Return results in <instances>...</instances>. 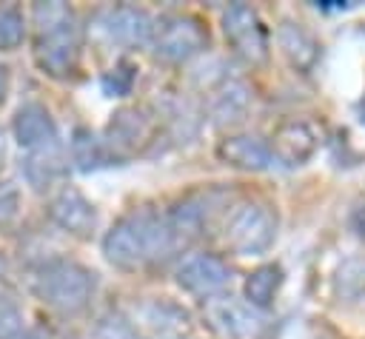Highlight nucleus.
<instances>
[{"instance_id":"27","label":"nucleus","mask_w":365,"mask_h":339,"mask_svg":"<svg viewBox=\"0 0 365 339\" xmlns=\"http://www.w3.org/2000/svg\"><path fill=\"white\" fill-rule=\"evenodd\" d=\"M11 339H48L43 330H37V328H23L17 336H11Z\"/></svg>"},{"instance_id":"18","label":"nucleus","mask_w":365,"mask_h":339,"mask_svg":"<svg viewBox=\"0 0 365 339\" xmlns=\"http://www.w3.org/2000/svg\"><path fill=\"white\" fill-rule=\"evenodd\" d=\"M143 325H145V336L148 339H185L191 333V322L188 313L168 305V302H145L140 308Z\"/></svg>"},{"instance_id":"15","label":"nucleus","mask_w":365,"mask_h":339,"mask_svg":"<svg viewBox=\"0 0 365 339\" xmlns=\"http://www.w3.org/2000/svg\"><path fill=\"white\" fill-rule=\"evenodd\" d=\"M217 194L214 191H200V194H188L182 197L165 217L174 228V234L185 242V239H197L205 234V228H211V219L217 214Z\"/></svg>"},{"instance_id":"10","label":"nucleus","mask_w":365,"mask_h":339,"mask_svg":"<svg viewBox=\"0 0 365 339\" xmlns=\"http://www.w3.org/2000/svg\"><path fill=\"white\" fill-rule=\"evenodd\" d=\"M254 103V91L245 80L240 77H222L220 83H214L208 88V100H205V111L208 120L220 128L237 125L240 120H245L248 108Z\"/></svg>"},{"instance_id":"2","label":"nucleus","mask_w":365,"mask_h":339,"mask_svg":"<svg viewBox=\"0 0 365 339\" xmlns=\"http://www.w3.org/2000/svg\"><path fill=\"white\" fill-rule=\"evenodd\" d=\"M31 20L37 31V43H34L37 66L51 77H68L77 68L80 46H83V31L74 9L60 0L34 3Z\"/></svg>"},{"instance_id":"21","label":"nucleus","mask_w":365,"mask_h":339,"mask_svg":"<svg viewBox=\"0 0 365 339\" xmlns=\"http://www.w3.org/2000/svg\"><path fill=\"white\" fill-rule=\"evenodd\" d=\"M71 160L77 162V168L88 171V168L106 165V160H111V154L97 134H91L88 128H77L74 140H71Z\"/></svg>"},{"instance_id":"5","label":"nucleus","mask_w":365,"mask_h":339,"mask_svg":"<svg viewBox=\"0 0 365 339\" xmlns=\"http://www.w3.org/2000/svg\"><path fill=\"white\" fill-rule=\"evenodd\" d=\"M202 319L220 339H259L265 328V311L231 293L202 299Z\"/></svg>"},{"instance_id":"11","label":"nucleus","mask_w":365,"mask_h":339,"mask_svg":"<svg viewBox=\"0 0 365 339\" xmlns=\"http://www.w3.org/2000/svg\"><path fill=\"white\" fill-rule=\"evenodd\" d=\"M48 217L57 228H63L71 236H88L97 228V208L94 202L74 185H63L51 202H48Z\"/></svg>"},{"instance_id":"9","label":"nucleus","mask_w":365,"mask_h":339,"mask_svg":"<svg viewBox=\"0 0 365 339\" xmlns=\"http://www.w3.org/2000/svg\"><path fill=\"white\" fill-rule=\"evenodd\" d=\"M154 17L140 6H111L100 14L97 26L108 43L117 46H148L154 34Z\"/></svg>"},{"instance_id":"19","label":"nucleus","mask_w":365,"mask_h":339,"mask_svg":"<svg viewBox=\"0 0 365 339\" xmlns=\"http://www.w3.org/2000/svg\"><path fill=\"white\" fill-rule=\"evenodd\" d=\"M277 43L282 48V54L288 57V63L299 71L314 68V63L319 60V43L311 37V31H305L299 23H279L277 28Z\"/></svg>"},{"instance_id":"26","label":"nucleus","mask_w":365,"mask_h":339,"mask_svg":"<svg viewBox=\"0 0 365 339\" xmlns=\"http://www.w3.org/2000/svg\"><path fill=\"white\" fill-rule=\"evenodd\" d=\"M20 211V191L11 182H0V225H9Z\"/></svg>"},{"instance_id":"28","label":"nucleus","mask_w":365,"mask_h":339,"mask_svg":"<svg viewBox=\"0 0 365 339\" xmlns=\"http://www.w3.org/2000/svg\"><path fill=\"white\" fill-rule=\"evenodd\" d=\"M6 94H9V68H6V66H0V105H3Z\"/></svg>"},{"instance_id":"30","label":"nucleus","mask_w":365,"mask_h":339,"mask_svg":"<svg viewBox=\"0 0 365 339\" xmlns=\"http://www.w3.org/2000/svg\"><path fill=\"white\" fill-rule=\"evenodd\" d=\"M359 234L365 236V211H362V222H359Z\"/></svg>"},{"instance_id":"16","label":"nucleus","mask_w":365,"mask_h":339,"mask_svg":"<svg viewBox=\"0 0 365 339\" xmlns=\"http://www.w3.org/2000/svg\"><path fill=\"white\" fill-rule=\"evenodd\" d=\"M217 154L225 165L240 171H268L277 165L268 140L257 134H231L217 145Z\"/></svg>"},{"instance_id":"22","label":"nucleus","mask_w":365,"mask_h":339,"mask_svg":"<svg viewBox=\"0 0 365 339\" xmlns=\"http://www.w3.org/2000/svg\"><path fill=\"white\" fill-rule=\"evenodd\" d=\"M26 40V17L17 6H0V51H14Z\"/></svg>"},{"instance_id":"13","label":"nucleus","mask_w":365,"mask_h":339,"mask_svg":"<svg viewBox=\"0 0 365 339\" xmlns=\"http://www.w3.org/2000/svg\"><path fill=\"white\" fill-rule=\"evenodd\" d=\"M268 145H271L277 162L294 168V165H305L314 157V151L319 145V137H317V131H314V125L308 120H297L294 117V120H285V122H279L274 128Z\"/></svg>"},{"instance_id":"24","label":"nucleus","mask_w":365,"mask_h":339,"mask_svg":"<svg viewBox=\"0 0 365 339\" xmlns=\"http://www.w3.org/2000/svg\"><path fill=\"white\" fill-rule=\"evenodd\" d=\"M336 293L345 299H356L365 293V259H348L339 271H336Z\"/></svg>"},{"instance_id":"20","label":"nucleus","mask_w":365,"mask_h":339,"mask_svg":"<svg viewBox=\"0 0 365 339\" xmlns=\"http://www.w3.org/2000/svg\"><path fill=\"white\" fill-rule=\"evenodd\" d=\"M279 285H282V268L277 262L259 265L245 276V302H251L254 308L265 311L274 302Z\"/></svg>"},{"instance_id":"1","label":"nucleus","mask_w":365,"mask_h":339,"mask_svg":"<svg viewBox=\"0 0 365 339\" xmlns=\"http://www.w3.org/2000/svg\"><path fill=\"white\" fill-rule=\"evenodd\" d=\"M180 245H182V239L174 234L168 217H160L154 211L125 214L103 236L106 259L123 271H137L143 265L163 262Z\"/></svg>"},{"instance_id":"23","label":"nucleus","mask_w":365,"mask_h":339,"mask_svg":"<svg viewBox=\"0 0 365 339\" xmlns=\"http://www.w3.org/2000/svg\"><path fill=\"white\" fill-rule=\"evenodd\" d=\"M94 339H148L128 316L123 313H106L94 325Z\"/></svg>"},{"instance_id":"29","label":"nucleus","mask_w":365,"mask_h":339,"mask_svg":"<svg viewBox=\"0 0 365 339\" xmlns=\"http://www.w3.org/2000/svg\"><path fill=\"white\" fill-rule=\"evenodd\" d=\"M3 157H6V140H3V131H0V162H3Z\"/></svg>"},{"instance_id":"6","label":"nucleus","mask_w":365,"mask_h":339,"mask_svg":"<svg viewBox=\"0 0 365 339\" xmlns=\"http://www.w3.org/2000/svg\"><path fill=\"white\" fill-rule=\"evenodd\" d=\"M205 31L200 26L197 17L191 14H165L154 23V34H151V51L157 60L163 63H188L191 57H197L205 48Z\"/></svg>"},{"instance_id":"31","label":"nucleus","mask_w":365,"mask_h":339,"mask_svg":"<svg viewBox=\"0 0 365 339\" xmlns=\"http://www.w3.org/2000/svg\"><path fill=\"white\" fill-rule=\"evenodd\" d=\"M3 271H6V262H3V256H0V273H3Z\"/></svg>"},{"instance_id":"3","label":"nucleus","mask_w":365,"mask_h":339,"mask_svg":"<svg viewBox=\"0 0 365 339\" xmlns=\"http://www.w3.org/2000/svg\"><path fill=\"white\" fill-rule=\"evenodd\" d=\"M31 288L43 305L60 313H80L97 291V276L74 259H48L37 268Z\"/></svg>"},{"instance_id":"12","label":"nucleus","mask_w":365,"mask_h":339,"mask_svg":"<svg viewBox=\"0 0 365 339\" xmlns=\"http://www.w3.org/2000/svg\"><path fill=\"white\" fill-rule=\"evenodd\" d=\"M151 134H154V114L148 108L131 105V108H120L111 117L103 142H106L108 154H131L140 145H145L151 140Z\"/></svg>"},{"instance_id":"25","label":"nucleus","mask_w":365,"mask_h":339,"mask_svg":"<svg viewBox=\"0 0 365 339\" xmlns=\"http://www.w3.org/2000/svg\"><path fill=\"white\" fill-rule=\"evenodd\" d=\"M23 328H26V319H23V311L17 308V302L9 296H0V339H11Z\"/></svg>"},{"instance_id":"7","label":"nucleus","mask_w":365,"mask_h":339,"mask_svg":"<svg viewBox=\"0 0 365 339\" xmlns=\"http://www.w3.org/2000/svg\"><path fill=\"white\" fill-rule=\"evenodd\" d=\"M222 34L237 57H242L251 66H259L268 60V28L259 17V11L248 3H231L220 17Z\"/></svg>"},{"instance_id":"8","label":"nucleus","mask_w":365,"mask_h":339,"mask_svg":"<svg viewBox=\"0 0 365 339\" xmlns=\"http://www.w3.org/2000/svg\"><path fill=\"white\" fill-rule=\"evenodd\" d=\"M177 285L191 293V296H200V299H211V296H220L228 291L231 285V268L225 259H220L217 254H205V251H197V254H188L180 259L177 271Z\"/></svg>"},{"instance_id":"4","label":"nucleus","mask_w":365,"mask_h":339,"mask_svg":"<svg viewBox=\"0 0 365 339\" xmlns=\"http://www.w3.org/2000/svg\"><path fill=\"white\" fill-rule=\"evenodd\" d=\"M222 239L237 256H259L277 239V214L268 202H237L222 222Z\"/></svg>"},{"instance_id":"17","label":"nucleus","mask_w":365,"mask_h":339,"mask_svg":"<svg viewBox=\"0 0 365 339\" xmlns=\"http://www.w3.org/2000/svg\"><path fill=\"white\" fill-rule=\"evenodd\" d=\"M11 128H14V140H17L20 148H26V151H31V148H37V145H46V142H51V140L60 137L51 111H48L43 103H34V100H31V103H23V105L17 108Z\"/></svg>"},{"instance_id":"14","label":"nucleus","mask_w":365,"mask_h":339,"mask_svg":"<svg viewBox=\"0 0 365 339\" xmlns=\"http://www.w3.org/2000/svg\"><path fill=\"white\" fill-rule=\"evenodd\" d=\"M26 182L34 191H46L51 188L57 179H63V174L68 171V151L63 145V140H51L46 145H37L31 151H26L23 165H20Z\"/></svg>"}]
</instances>
